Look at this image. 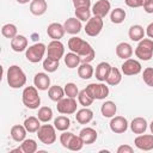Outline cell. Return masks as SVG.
Instances as JSON below:
<instances>
[{"instance_id":"obj_16","label":"cell","mask_w":153,"mask_h":153,"mask_svg":"<svg viewBox=\"0 0 153 153\" xmlns=\"http://www.w3.org/2000/svg\"><path fill=\"white\" fill-rule=\"evenodd\" d=\"M63 27H65V31L67 33H71V35H76L81 31L82 29V25H81V20H79L76 17L75 18H68L65 23H63Z\"/></svg>"},{"instance_id":"obj_8","label":"cell","mask_w":153,"mask_h":153,"mask_svg":"<svg viewBox=\"0 0 153 153\" xmlns=\"http://www.w3.org/2000/svg\"><path fill=\"white\" fill-rule=\"evenodd\" d=\"M103 18H99V17H91L87 22H86V25H85V32L87 36L90 37H96L100 33V31L103 30Z\"/></svg>"},{"instance_id":"obj_34","label":"cell","mask_w":153,"mask_h":153,"mask_svg":"<svg viewBox=\"0 0 153 153\" xmlns=\"http://www.w3.org/2000/svg\"><path fill=\"white\" fill-rule=\"evenodd\" d=\"M126 16H127L126 11H124L123 8H121V7H117V8H115V10L111 11V13H110V19H111V22H112L114 24H121V23L124 22Z\"/></svg>"},{"instance_id":"obj_19","label":"cell","mask_w":153,"mask_h":153,"mask_svg":"<svg viewBox=\"0 0 153 153\" xmlns=\"http://www.w3.org/2000/svg\"><path fill=\"white\" fill-rule=\"evenodd\" d=\"M79 135H80V137L82 139V141H84L85 145H91V143H93V142L97 140V137H98L97 131H96L93 128H91V127H85V128H82V129L80 130Z\"/></svg>"},{"instance_id":"obj_50","label":"cell","mask_w":153,"mask_h":153,"mask_svg":"<svg viewBox=\"0 0 153 153\" xmlns=\"http://www.w3.org/2000/svg\"><path fill=\"white\" fill-rule=\"evenodd\" d=\"M30 0H17V2H19V4H27Z\"/></svg>"},{"instance_id":"obj_6","label":"cell","mask_w":153,"mask_h":153,"mask_svg":"<svg viewBox=\"0 0 153 153\" xmlns=\"http://www.w3.org/2000/svg\"><path fill=\"white\" fill-rule=\"evenodd\" d=\"M38 140L44 145H51L56 141V128L51 124H42L37 130Z\"/></svg>"},{"instance_id":"obj_49","label":"cell","mask_w":153,"mask_h":153,"mask_svg":"<svg viewBox=\"0 0 153 153\" xmlns=\"http://www.w3.org/2000/svg\"><path fill=\"white\" fill-rule=\"evenodd\" d=\"M146 35H147L151 39H153V23H151V24L146 27Z\"/></svg>"},{"instance_id":"obj_12","label":"cell","mask_w":153,"mask_h":153,"mask_svg":"<svg viewBox=\"0 0 153 153\" xmlns=\"http://www.w3.org/2000/svg\"><path fill=\"white\" fill-rule=\"evenodd\" d=\"M110 129L115 134H122L128 129V121L123 116H114L111 117V121L109 123Z\"/></svg>"},{"instance_id":"obj_40","label":"cell","mask_w":153,"mask_h":153,"mask_svg":"<svg viewBox=\"0 0 153 153\" xmlns=\"http://www.w3.org/2000/svg\"><path fill=\"white\" fill-rule=\"evenodd\" d=\"M84 145L85 143H84L82 139L80 137V135L79 136L73 135L71 141H69V143H68V146H67V149H69V151H80L84 147Z\"/></svg>"},{"instance_id":"obj_4","label":"cell","mask_w":153,"mask_h":153,"mask_svg":"<svg viewBox=\"0 0 153 153\" xmlns=\"http://www.w3.org/2000/svg\"><path fill=\"white\" fill-rule=\"evenodd\" d=\"M135 56L142 61H148L153 56V39L142 38L135 48Z\"/></svg>"},{"instance_id":"obj_23","label":"cell","mask_w":153,"mask_h":153,"mask_svg":"<svg viewBox=\"0 0 153 153\" xmlns=\"http://www.w3.org/2000/svg\"><path fill=\"white\" fill-rule=\"evenodd\" d=\"M110 69H111V66L110 63L108 62H99L96 67V79L99 80V81H105L109 73H110Z\"/></svg>"},{"instance_id":"obj_35","label":"cell","mask_w":153,"mask_h":153,"mask_svg":"<svg viewBox=\"0 0 153 153\" xmlns=\"http://www.w3.org/2000/svg\"><path fill=\"white\" fill-rule=\"evenodd\" d=\"M59 67H60L59 60H54V59H50L48 56L43 60V68L48 73H54Z\"/></svg>"},{"instance_id":"obj_17","label":"cell","mask_w":153,"mask_h":153,"mask_svg":"<svg viewBox=\"0 0 153 153\" xmlns=\"http://www.w3.org/2000/svg\"><path fill=\"white\" fill-rule=\"evenodd\" d=\"M33 85L41 91L49 90V87H50V78H49V75L47 73L38 72L33 78Z\"/></svg>"},{"instance_id":"obj_31","label":"cell","mask_w":153,"mask_h":153,"mask_svg":"<svg viewBox=\"0 0 153 153\" xmlns=\"http://www.w3.org/2000/svg\"><path fill=\"white\" fill-rule=\"evenodd\" d=\"M63 60H65V63L68 68H76L79 67V65L81 63L80 62V57L78 54L71 51V53H67L65 56H63Z\"/></svg>"},{"instance_id":"obj_33","label":"cell","mask_w":153,"mask_h":153,"mask_svg":"<svg viewBox=\"0 0 153 153\" xmlns=\"http://www.w3.org/2000/svg\"><path fill=\"white\" fill-rule=\"evenodd\" d=\"M54 127L60 131H65L71 127V120L67 116H63V115L57 116L54 120Z\"/></svg>"},{"instance_id":"obj_45","label":"cell","mask_w":153,"mask_h":153,"mask_svg":"<svg viewBox=\"0 0 153 153\" xmlns=\"http://www.w3.org/2000/svg\"><path fill=\"white\" fill-rule=\"evenodd\" d=\"M74 8H90L91 7V0H72Z\"/></svg>"},{"instance_id":"obj_29","label":"cell","mask_w":153,"mask_h":153,"mask_svg":"<svg viewBox=\"0 0 153 153\" xmlns=\"http://www.w3.org/2000/svg\"><path fill=\"white\" fill-rule=\"evenodd\" d=\"M48 97L53 100V102H59L61 100L63 97H65V88H62L61 86L59 85H54V86H50L49 90H48Z\"/></svg>"},{"instance_id":"obj_32","label":"cell","mask_w":153,"mask_h":153,"mask_svg":"<svg viewBox=\"0 0 153 153\" xmlns=\"http://www.w3.org/2000/svg\"><path fill=\"white\" fill-rule=\"evenodd\" d=\"M93 73H94L93 67L90 63H80L78 67V75L81 79H90L92 78Z\"/></svg>"},{"instance_id":"obj_15","label":"cell","mask_w":153,"mask_h":153,"mask_svg":"<svg viewBox=\"0 0 153 153\" xmlns=\"http://www.w3.org/2000/svg\"><path fill=\"white\" fill-rule=\"evenodd\" d=\"M65 27H63V24H60V23H51L48 25L47 27V35L51 38V39H61L65 35Z\"/></svg>"},{"instance_id":"obj_9","label":"cell","mask_w":153,"mask_h":153,"mask_svg":"<svg viewBox=\"0 0 153 153\" xmlns=\"http://www.w3.org/2000/svg\"><path fill=\"white\" fill-rule=\"evenodd\" d=\"M76 100L75 98H71V97H67V98H62L61 100L57 102V105H56V109L60 114L62 115H72L74 112H76Z\"/></svg>"},{"instance_id":"obj_47","label":"cell","mask_w":153,"mask_h":153,"mask_svg":"<svg viewBox=\"0 0 153 153\" xmlns=\"http://www.w3.org/2000/svg\"><path fill=\"white\" fill-rule=\"evenodd\" d=\"M126 5L131 7V8H136V7H141L142 4H141V0H124Z\"/></svg>"},{"instance_id":"obj_11","label":"cell","mask_w":153,"mask_h":153,"mask_svg":"<svg viewBox=\"0 0 153 153\" xmlns=\"http://www.w3.org/2000/svg\"><path fill=\"white\" fill-rule=\"evenodd\" d=\"M121 71L124 75H136L142 71V66L137 60L127 59L121 66Z\"/></svg>"},{"instance_id":"obj_3","label":"cell","mask_w":153,"mask_h":153,"mask_svg":"<svg viewBox=\"0 0 153 153\" xmlns=\"http://www.w3.org/2000/svg\"><path fill=\"white\" fill-rule=\"evenodd\" d=\"M38 88L36 86H26L22 93L23 104L29 109H38L41 104V97L38 96Z\"/></svg>"},{"instance_id":"obj_10","label":"cell","mask_w":153,"mask_h":153,"mask_svg":"<svg viewBox=\"0 0 153 153\" xmlns=\"http://www.w3.org/2000/svg\"><path fill=\"white\" fill-rule=\"evenodd\" d=\"M47 55L50 59L60 61V59L63 57V55H65V45H63V43L60 42L59 39H53L47 47Z\"/></svg>"},{"instance_id":"obj_18","label":"cell","mask_w":153,"mask_h":153,"mask_svg":"<svg viewBox=\"0 0 153 153\" xmlns=\"http://www.w3.org/2000/svg\"><path fill=\"white\" fill-rule=\"evenodd\" d=\"M27 38L23 35H17L14 38L11 39V48L16 53H20L27 49Z\"/></svg>"},{"instance_id":"obj_5","label":"cell","mask_w":153,"mask_h":153,"mask_svg":"<svg viewBox=\"0 0 153 153\" xmlns=\"http://www.w3.org/2000/svg\"><path fill=\"white\" fill-rule=\"evenodd\" d=\"M45 51H47V45L44 43H35L26 49L25 57L27 61L32 63H37L43 59Z\"/></svg>"},{"instance_id":"obj_44","label":"cell","mask_w":153,"mask_h":153,"mask_svg":"<svg viewBox=\"0 0 153 153\" xmlns=\"http://www.w3.org/2000/svg\"><path fill=\"white\" fill-rule=\"evenodd\" d=\"M73 135H74L73 133L67 131V130H65V131L60 135V142H61L62 147L67 148V146H68V143H69V141H71V139H72V136H73Z\"/></svg>"},{"instance_id":"obj_39","label":"cell","mask_w":153,"mask_h":153,"mask_svg":"<svg viewBox=\"0 0 153 153\" xmlns=\"http://www.w3.org/2000/svg\"><path fill=\"white\" fill-rule=\"evenodd\" d=\"M23 153H35L37 151V143L33 139H25L20 145Z\"/></svg>"},{"instance_id":"obj_48","label":"cell","mask_w":153,"mask_h":153,"mask_svg":"<svg viewBox=\"0 0 153 153\" xmlns=\"http://www.w3.org/2000/svg\"><path fill=\"white\" fill-rule=\"evenodd\" d=\"M143 10L146 13H153V0H149L146 5H143Z\"/></svg>"},{"instance_id":"obj_20","label":"cell","mask_w":153,"mask_h":153,"mask_svg":"<svg viewBox=\"0 0 153 153\" xmlns=\"http://www.w3.org/2000/svg\"><path fill=\"white\" fill-rule=\"evenodd\" d=\"M116 55L123 60L130 59L133 55V47L127 42H121L116 47Z\"/></svg>"},{"instance_id":"obj_41","label":"cell","mask_w":153,"mask_h":153,"mask_svg":"<svg viewBox=\"0 0 153 153\" xmlns=\"http://www.w3.org/2000/svg\"><path fill=\"white\" fill-rule=\"evenodd\" d=\"M63 88H65V94H66L67 97L75 98V97H78V94H79L78 86H76L74 82H67Z\"/></svg>"},{"instance_id":"obj_51","label":"cell","mask_w":153,"mask_h":153,"mask_svg":"<svg viewBox=\"0 0 153 153\" xmlns=\"http://www.w3.org/2000/svg\"><path fill=\"white\" fill-rule=\"evenodd\" d=\"M149 129H151V133L153 134V121L151 122V124H149Z\"/></svg>"},{"instance_id":"obj_27","label":"cell","mask_w":153,"mask_h":153,"mask_svg":"<svg viewBox=\"0 0 153 153\" xmlns=\"http://www.w3.org/2000/svg\"><path fill=\"white\" fill-rule=\"evenodd\" d=\"M116 111H117V106H116V104H115L114 102H111V100L104 102V103L102 104V106H100V112H102V115H103L104 117H106V118L114 117V116L116 115Z\"/></svg>"},{"instance_id":"obj_24","label":"cell","mask_w":153,"mask_h":153,"mask_svg":"<svg viewBox=\"0 0 153 153\" xmlns=\"http://www.w3.org/2000/svg\"><path fill=\"white\" fill-rule=\"evenodd\" d=\"M92 118H93V111L88 108H82V109L76 111L75 120L80 124H87L92 121Z\"/></svg>"},{"instance_id":"obj_26","label":"cell","mask_w":153,"mask_h":153,"mask_svg":"<svg viewBox=\"0 0 153 153\" xmlns=\"http://www.w3.org/2000/svg\"><path fill=\"white\" fill-rule=\"evenodd\" d=\"M145 33H146V31H145L143 27H142L141 25H139V24L131 25V26L129 27V30H128V36H129V38H130L131 41H134V42H140V41L143 38Z\"/></svg>"},{"instance_id":"obj_1","label":"cell","mask_w":153,"mask_h":153,"mask_svg":"<svg viewBox=\"0 0 153 153\" xmlns=\"http://www.w3.org/2000/svg\"><path fill=\"white\" fill-rule=\"evenodd\" d=\"M68 48L71 51L75 53L80 57L81 63H90L96 57V51L91 47V44L82 38L79 37H71L68 39Z\"/></svg>"},{"instance_id":"obj_52","label":"cell","mask_w":153,"mask_h":153,"mask_svg":"<svg viewBox=\"0 0 153 153\" xmlns=\"http://www.w3.org/2000/svg\"><path fill=\"white\" fill-rule=\"evenodd\" d=\"M149 0H141V4H142V7H143V5H146L147 2H148Z\"/></svg>"},{"instance_id":"obj_30","label":"cell","mask_w":153,"mask_h":153,"mask_svg":"<svg viewBox=\"0 0 153 153\" xmlns=\"http://www.w3.org/2000/svg\"><path fill=\"white\" fill-rule=\"evenodd\" d=\"M23 124H24V127L26 128V130L29 133H37V130L41 127V121H39L38 117L30 116V117L25 118V121H24Z\"/></svg>"},{"instance_id":"obj_38","label":"cell","mask_w":153,"mask_h":153,"mask_svg":"<svg viewBox=\"0 0 153 153\" xmlns=\"http://www.w3.org/2000/svg\"><path fill=\"white\" fill-rule=\"evenodd\" d=\"M93 100H94V99L86 92L85 88L81 90V91H79V94H78V102H79L80 105H82L84 108H88V106L93 103Z\"/></svg>"},{"instance_id":"obj_25","label":"cell","mask_w":153,"mask_h":153,"mask_svg":"<svg viewBox=\"0 0 153 153\" xmlns=\"http://www.w3.org/2000/svg\"><path fill=\"white\" fill-rule=\"evenodd\" d=\"M26 128L24 127V124H16L11 128V137L16 141V142H23L26 137Z\"/></svg>"},{"instance_id":"obj_21","label":"cell","mask_w":153,"mask_h":153,"mask_svg":"<svg viewBox=\"0 0 153 153\" xmlns=\"http://www.w3.org/2000/svg\"><path fill=\"white\" fill-rule=\"evenodd\" d=\"M48 4L45 0H32L30 2V12L33 16H42L47 12Z\"/></svg>"},{"instance_id":"obj_28","label":"cell","mask_w":153,"mask_h":153,"mask_svg":"<svg viewBox=\"0 0 153 153\" xmlns=\"http://www.w3.org/2000/svg\"><path fill=\"white\" fill-rule=\"evenodd\" d=\"M121 81H122V73H121V71L118 68H116V67H111L110 73H109L108 78H106L105 82L108 85H110V86H116Z\"/></svg>"},{"instance_id":"obj_46","label":"cell","mask_w":153,"mask_h":153,"mask_svg":"<svg viewBox=\"0 0 153 153\" xmlns=\"http://www.w3.org/2000/svg\"><path fill=\"white\" fill-rule=\"evenodd\" d=\"M133 152H134V149L129 145H121L117 148V153H133Z\"/></svg>"},{"instance_id":"obj_2","label":"cell","mask_w":153,"mask_h":153,"mask_svg":"<svg viewBox=\"0 0 153 153\" xmlns=\"http://www.w3.org/2000/svg\"><path fill=\"white\" fill-rule=\"evenodd\" d=\"M7 84L12 88H20L26 84V75L24 71L17 66L12 65L7 69Z\"/></svg>"},{"instance_id":"obj_42","label":"cell","mask_w":153,"mask_h":153,"mask_svg":"<svg viewBox=\"0 0 153 153\" xmlns=\"http://www.w3.org/2000/svg\"><path fill=\"white\" fill-rule=\"evenodd\" d=\"M74 13H75V17H76L79 20L87 22V20L91 18L92 11H91L90 8H76Z\"/></svg>"},{"instance_id":"obj_14","label":"cell","mask_w":153,"mask_h":153,"mask_svg":"<svg viewBox=\"0 0 153 153\" xmlns=\"http://www.w3.org/2000/svg\"><path fill=\"white\" fill-rule=\"evenodd\" d=\"M111 10V4L109 0H98L92 6V13L96 17L104 18Z\"/></svg>"},{"instance_id":"obj_13","label":"cell","mask_w":153,"mask_h":153,"mask_svg":"<svg viewBox=\"0 0 153 153\" xmlns=\"http://www.w3.org/2000/svg\"><path fill=\"white\" fill-rule=\"evenodd\" d=\"M135 146L141 151L153 149V134H139L134 140Z\"/></svg>"},{"instance_id":"obj_43","label":"cell","mask_w":153,"mask_h":153,"mask_svg":"<svg viewBox=\"0 0 153 153\" xmlns=\"http://www.w3.org/2000/svg\"><path fill=\"white\" fill-rule=\"evenodd\" d=\"M142 79H143V81H145L146 85L153 87V68L152 67H147V68L143 69Z\"/></svg>"},{"instance_id":"obj_36","label":"cell","mask_w":153,"mask_h":153,"mask_svg":"<svg viewBox=\"0 0 153 153\" xmlns=\"http://www.w3.org/2000/svg\"><path fill=\"white\" fill-rule=\"evenodd\" d=\"M37 117L39 118L41 122H44V123L49 122L53 118V110H51V108H49V106H41L39 110H38Z\"/></svg>"},{"instance_id":"obj_7","label":"cell","mask_w":153,"mask_h":153,"mask_svg":"<svg viewBox=\"0 0 153 153\" xmlns=\"http://www.w3.org/2000/svg\"><path fill=\"white\" fill-rule=\"evenodd\" d=\"M86 92L93 98V99H98V100H102V99H105L108 96H109V87L103 84L102 81L96 84V82H92L90 85L86 86Z\"/></svg>"},{"instance_id":"obj_37","label":"cell","mask_w":153,"mask_h":153,"mask_svg":"<svg viewBox=\"0 0 153 153\" xmlns=\"http://www.w3.org/2000/svg\"><path fill=\"white\" fill-rule=\"evenodd\" d=\"M17 31H18V30H17V26H16L14 24H11V23L5 24V25L2 26V29H1L2 36L6 37V38H10V39L14 38V37L18 35Z\"/></svg>"},{"instance_id":"obj_22","label":"cell","mask_w":153,"mask_h":153,"mask_svg":"<svg viewBox=\"0 0 153 153\" xmlns=\"http://www.w3.org/2000/svg\"><path fill=\"white\" fill-rule=\"evenodd\" d=\"M129 126L134 134H143L147 129V121L143 117H135Z\"/></svg>"}]
</instances>
